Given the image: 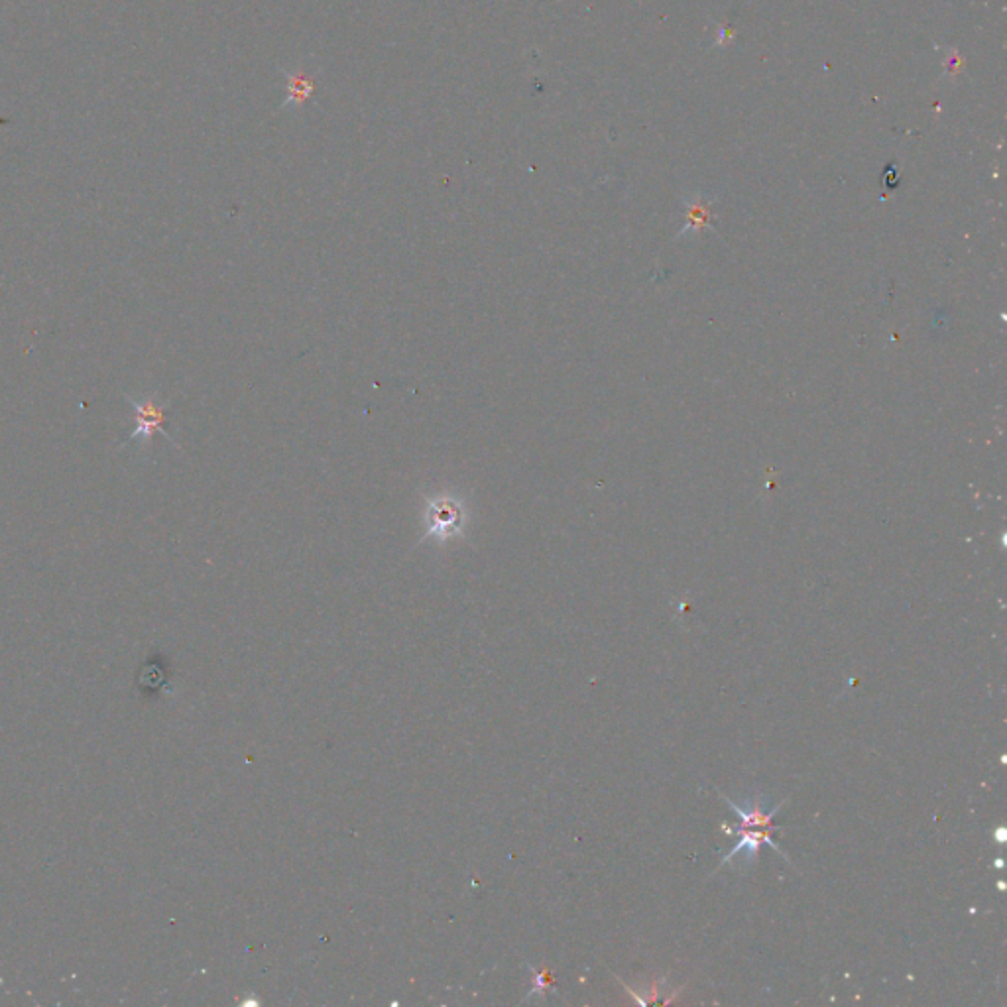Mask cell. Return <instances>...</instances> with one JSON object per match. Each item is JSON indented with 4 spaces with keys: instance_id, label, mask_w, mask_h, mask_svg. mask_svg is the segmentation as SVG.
I'll return each instance as SVG.
<instances>
[{
    "instance_id": "1",
    "label": "cell",
    "mask_w": 1007,
    "mask_h": 1007,
    "mask_svg": "<svg viewBox=\"0 0 1007 1007\" xmlns=\"http://www.w3.org/2000/svg\"><path fill=\"white\" fill-rule=\"evenodd\" d=\"M425 530L431 539H437L441 543L459 537L465 532L467 526V506L463 498L451 496V494H435L427 498L425 504Z\"/></svg>"
},
{
    "instance_id": "2",
    "label": "cell",
    "mask_w": 1007,
    "mask_h": 1007,
    "mask_svg": "<svg viewBox=\"0 0 1007 1007\" xmlns=\"http://www.w3.org/2000/svg\"><path fill=\"white\" fill-rule=\"evenodd\" d=\"M128 402L132 404L134 412H136V429L134 433L126 439L128 443L130 441H140V443H150L152 437L156 435V431H164V421H166V406L160 404L154 396H144L140 400L132 398V396H126Z\"/></svg>"
}]
</instances>
